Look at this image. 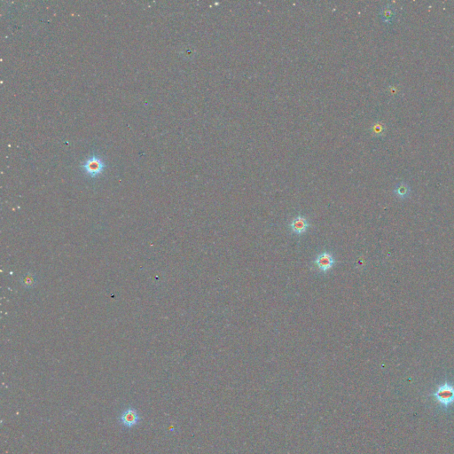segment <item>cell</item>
<instances>
[{
    "label": "cell",
    "mask_w": 454,
    "mask_h": 454,
    "mask_svg": "<svg viewBox=\"0 0 454 454\" xmlns=\"http://www.w3.org/2000/svg\"><path fill=\"white\" fill-rule=\"evenodd\" d=\"M82 167L87 175H89L92 178H95L102 172L106 165L100 158L93 155L89 159H87L86 163L83 164Z\"/></svg>",
    "instance_id": "obj_1"
},
{
    "label": "cell",
    "mask_w": 454,
    "mask_h": 454,
    "mask_svg": "<svg viewBox=\"0 0 454 454\" xmlns=\"http://www.w3.org/2000/svg\"><path fill=\"white\" fill-rule=\"evenodd\" d=\"M437 394H438L439 400H441L442 402H444V403H448V402H450V401L453 399V389L451 387L448 386V385H445L443 388H441Z\"/></svg>",
    "instance_id": "obj_5"
},
{
    "label": "cell",
    "mask_w": 454,
    "mask_h": 454,
    "mask_svg": "<svg viewBox=\"0 0 454 454\" xmlns=\"http://www.w3.org/2000/svg\"><path fill=\"white\" fill-rule=\"evenodd\" d=\"M394 16H395V13L393 12L391 8H385V10L383 11V18H384V20L391 21Z\"/></svg>",
    "instance_id": "obj_7"
},
{
    "label": "cell",
    "mask_w": 454,
    "mask_h": 454,
    "mask_svg": "<svg viewBox=\"0 0 454 454\" xmlns=\"http://www.w3.org/2000/svg\"><path fill=\"white\" fill-rule=\"evenodd\" d=\"M313 263L321 273H326L334 267L335 260L331 253L322 252L315 258Z\"/></svg>",
    "instance_id": "obj_3"
},
{
    "label": "cell",
    "mask_w": 454,
    "mask_h": 454,
    "mask_svg": "<svg viewBox=\"0 0 454 454\" xmlns=\"http://www.w3.org/2000/svg\"><path fill=\"white\" fill-rule=\"evenodd\" d=\"M140 413L133 407H129L124 410L119 418L120 423L127 429L135 427L140 423Z\"/></svg>",
    "instance_id": "obj_2"
},
{
    "label": "cell",
    "mask_w": 454,
    "mask_h": 454,
    "mask_svg": "<svg viewBox=\"0 0 454 454\" xmlns=\"http://www.w3.org/2000/svg\"><path fill=\"white\" fill-rule=\"evenodd\" d=\"M395 193H396V195H397L398 197L405 198V197H407V195H409V186H408L407 184H405V183H400V184L396 185Z\"/></svg>",
    "instance_id": "obj_6"
},
{
    "label": "cell",
    "mask_w": 454,
    "mask_h": 454,
    "mask_svg": "<svg viewBox=\"0 0 454 454\" xmlns=\"http://www.w3.org/2000/svg\"><path fill=\"white\" fill-rule=\"evenodd\" d=\"M289 227L292 232H294L296 234H303L310 227V224L304 217L298 216L291 221Z\"/></svg>",
    "instance_id": "obj_4"
}]
</instances>
